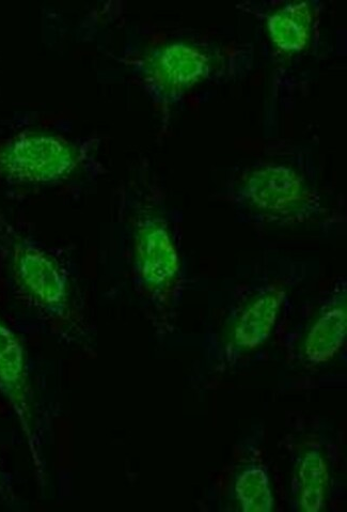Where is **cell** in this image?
I'll use <instances>...</instances> for the list:
<instances>
[{
    "mask_svg": "<svg viewBox=\"0 0 347 512\" xmlns=\"http://www.w3.org/2000/svg\"><path fill=\"white\" fill-rule=\"evenodd\" d=\"M87 160L81 144L50 134H23L0 146V177L20 184H54L80 172Z\"/></svg>",
    "mask_w": 347,
    "mask_h": 512,
    "instance_id": "2",
    "label": "cell"
},
{
    "mask_svg": "<svg viewBox=\"0 0 347 512\" xmlns=\"http://www.w3.org/2000/svg\"><path fill=\"white\" fill-rule=\"evenodd\" d=\"M327 471L325 462L317 451L306 454L299 467L301 506L304 511H320L325 500Z\"/></svg>",
    "mask_w": 347,
    "mask_h": 512,
    "instance_id": "10",
    "label": "cell"
},
{
    "mask_svg": "<svg viewBox=\"0 0 347 512\" xmlns=\"http://www.w3.org/2000/svg\"><path fill=\"white\" fill-rule=\"evenodd\" d=\"M302 183L292 170L271 167L260 170L248 184L249 198L257 207L278 211L293 206L302 197Z\"/></svg>",
    "mask_w": 347,
    "mask_h": 512,
    "instance_id": "6",
    "label": "cell"
},
{
    "mask_svg": "<svg viewBox=\"0 0 347 512\" xmlns=\"http://www.w3.org/2000/svg\"><path fill=\"white\" fill-rule=\"evenodd\" d=\"M310 20V11L304 4L277 12L270 20L273 39L283 50L302 49L308 37Z\"/></svg>",
    "mask_w": 347,
    "mask_h": 512,
    "instance_id": "9",
    "label": "cell"
},
{
    "mask_svg": "<svg viewBox=\"0 0 347 512\" xmlns=\"http://www.w3.org/2000/svg\"><path fill=\"white\" fill-rule=\"evenodd\" d=\"M134 268L139 284L157 302L172 296L180 276V256L166 223L148 216L138 224Z\"/></svg>",
    "mask_w": 347,
    "mask_h": 512,
    "instance_id": "3",
    "label": "cell"
},
{
    "mask_svg": "<svg viewBox=\"0 0 347 512\" xmlns=\"http://www.w3.org/2000/svg\"><path fill=\"white\" fill-rule=\"evenodd\" d=\"M281 302V292L272 291L252 303L236 324L234 331L236 345L251 349L263 344L271 335Z\"/></svg>",
    "mask_w": 347,
    "mask_h": 512,
    "instance_id": "7",
    "label": "cell"
},
{
    "mask_svg": "<svg viewBox=\"0 0 347 512\" xmlns=\"http://www.w3.org/2000/svg\"><path fill=\"white\" fill-rule=\"evenodd\" d=\"M2 240L7 265L21 298L47 320L70 331L76 308L69 271L55 254L10 228Z\"/></svg>",
    "mask_w": 347,
    "mask_h": 512,
    "instance_id": "1",
    "label": "cell"
},
{
    "mask_svg": "<svg viewBox=\"0 0 347 512\" xmlns=\"http://www.w3.org/2000/svg\"><path fill=\"white\" fill-rule=\"evenodd\" d=\"M204 69L205 59L197 50L172 44L155 57L151 76L157 87L173 93L195 83Z\"/></svg>",
    "mask_w": 347,
    "mask_h": 512,
    "instance_id": "5",
    "label": "cell"
},
{
    "mask_svg": "<svg viewBox=\"0 0 347 512\" xmlns=\"http://www.w3.org/2000/svg\"><path fill=\"white\" fill-rule=\"evenodd\" d=\"M0 395L17 416L30 453L41 463L33 385L22 340L0 315Z\"/></svg>",
    "mask_w": 347,
    "mask_h": 512,
    "instance_id": "4",
    "label": "cell"
},
{
    "mask_svg": "<svg viewBox=\"0 0 347 512\" xmlns=\"http://www.w3.org/2000/svg\"><path fill=\"white\" fill-rule=\"evenodd\" d=\"M346 337L345 307L331 308L313 325L305 345L309 361H328L342 347Z\"/></svg>",
    "mask_w": 347,
    "mask_h": 512,
    "instance_id": "8",
    "label": "cell"
},
{
    "mask_svg": "<svg viewBox=\"0 0 347 512\" xmlns=\"http://www.w3.org/2000/svg\"><path fill=\"white\" fill-rule=\"evenodd\" d=\"M13 496L11 479L6 472L0 469V498L7 500L12 499Z\"/></svg>",
    "mask_w": 347,
    "mask_h": 512,
    "instance_id": "12",
    "label": "cell"
},
{
    "mask_svg": "<svg viewBox=\"0 0 347 512\" xmlns=\"http://www.w3.org/2000/svg\"><path fill=\"white\" fill-rule=\"evenodd\" d=\"M236 496L245 512H270L274 500L266 473L259 468L244 471L235 485Z\"/></svg>",
    "mask_w": 347,
    "mask_h": 512,
    "instance_id": "11",
    "label": "cell"
}]
</instances>
